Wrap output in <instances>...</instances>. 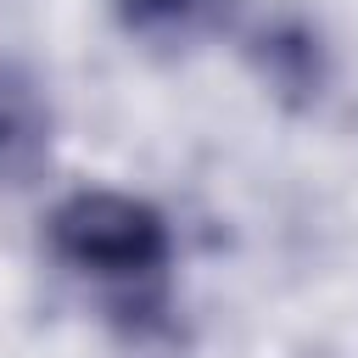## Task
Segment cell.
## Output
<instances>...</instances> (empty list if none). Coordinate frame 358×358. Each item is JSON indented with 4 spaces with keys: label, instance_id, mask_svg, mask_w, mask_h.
Segmentation results:
<instances>
[{
    "label": "cell",
    "instance_id": "1",
    "mask_svg": "<svg viewBox=\"0 0 358 358\" xmlns=\"http://www.w3.org/2000/svg\"><path fill=\"white\" fill-rule=\"evenodd\" d=\"M50 257L117 296L134 313H157L168 296V268H173V229L168 218L129 190H73L56 201L45 224Z\"/></svg>",
    "mask_w": 358,
    "mask_h": 358
},
{
    "label": "cell",
    "instance_id": "2",
    "mask_svg": "<svg viewBox=\"0 0 358 358\" xmlns=\"http://www.w3.org/2000/svg\"><path fill=\"white\" fill-rule=\"evenodd\" d=\"M50 157V101L39 84L0 56V179H22Z\"/></svg>",
    "mask_w": 358,
    "mask_h": 358
},
{
    "label": "cell",
    "instance_id": "3",
    "mask_svg": "<svg viewBox=\"0 0 358 358\" xmlns=\"http://www.w3.org/2000/svg\"><path fill=\"white\" fill-rule=\"evenodd\" d=\"M112 11L123 17V28L145 39H179V34L207 28L224 11V0H112Z\"/></svg>",
    "mask_w": 358,
    "mask_h": 358
}]
</instances>
